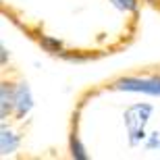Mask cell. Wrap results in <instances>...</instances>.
I'll return each mask as SVG.
<instances>
[{
	"label": "cell",
	"instance_id": "cell-1",
	"mask_svg": "<svg viewBox=\"0 0 160 160\" xmlns=\"http://www.w3.org/2000/svg\"><path fill=\"white\" fill-rule=\"evenodd\" d=\"M152 112H154V108L150 104H135L125 112V127L129 131V142L133 146H137L146 137V125H148Z\"/></svg>",
	"mask_w": 160,
	"mask_h": 160
},
{
	"label": "cell",
	"instance_id": "cell-9",
	"mask_svg": "<svg viewBox=\"0 0 160 160\" xmlns=\"http://www.w3.org/2000/svg\"><path fill=\"white\" fill-rule=\"evenodd\" d=\"M0 58H2V62H6V48H2V54H0Z\"/></svg>",
	"mask_w": 160,
	"mask_h": 160
},
{
	"label": "cell",
	"instance_id": "cell-7",
	"mask_svg": "<svg viewBox=\"0 0 160 160\" xmlns=\"http://www.w3.org/2000/svg\"><path fill=\"white\" fill-rule=\"evenodd\" d=\"M71 154H73V158H77V160H85L88 158V152H85V148H83V143L79 142L77 135L71 137Z\"/></svg>",
	"mask_w": 160,
	"mask_h": 160
},
{
	"label": "cell",
	"instance_id": "cell-10",
	"mask_svg": "<svg viewBox=\"0 0 160 160\" xmlns=\"http://www.w3.org/2000/svg\"><path fill=\"white\" fill-rule=\"evenodd\" d=\"M148 2H152V0H148Z\"/></svg>",
	"mask_w": 160,
	"mask_h": 160
},
{
	"label": "cell",
	"instance_id": "cell-8",
	"mask_svg": "<svg viewBox=\"0 0 160 160\" xmlns=\"http://www.w3.org/2000/svg\"><path fill=\"white\" fill-rule=\"evenodd\" d=\"M114 8H119L123 12H133L137 11V0H110Z\"/></svg>",
	"mask_w": 160,
	"mask_h": 160
},
{
	"label": "cell",
	"instance_id": "cell-6",
	"mask_svg": "<svg viewBox=\"0 0 160 160\" xmlns=\"http://www.w3.org/2000/svg\"><path fill=\"white\" fill-rule=\"evenodd\" d=\"M40 46L46 50V52H52V54H62L65 48H62V42L56 40L52 36H42L40 38Z\"/></svg>",
	"mask_w": 160,
	"mask_h": 160
},
{
	"label": "cell",
	"instance_id": "cell-2",
	"mask_svg": "<svg viewBox=\"0 0 160 160\" xmlns=\"http://www.w3.org/2000/svg\"><path fill=\"white\" fill-rule=\"evenodd\" d=\"M114 89L121 92H137L160 98V77H121L114 81Z\"/></svg>",
	"mask_w": 160,
	"mask_h": 160
},
{
	"label": "cell",
	"instance_id": "cell-3",
	"mask_svg": "<svg viewBox=\"0 0 160 160\" xmlns=\"http://www.w3.org/2000/svg\"><path fill=\"white\" fill-rule=\"evenodd\" d=\"M31 106H33V98H31L29 88L25 83L12 85V112L21 119L31 110Z\"/></svg>",
	"mask_w": 160,
	"mask_h": 160
},
{
	"label": "cell",
	"instance_id": "cell-5",
	"mask_svg": "<svg viewBox=\"0 0 160 160\" xmlns=\"http://www.w3.org/2000/svg\"><path fill=\"white\" fill-rule=\"evenodd\" d=\"M11 110H12V88L8 83H2V88H0V114H2V119Z\"/></svg>",
	"mask_w": 160,
	"mask_h": 160
},
{
	"label": "cell",
	"instance_id": "cell-4",
	"mask_svg": "<svg viewBox=\"0 0 160 160\" xmlns=\"http://www.w3.org/2000/svg\"><path fill=\"white\" fill-rule=\"evenodd\" d=\"M17 148H19L17 135H15L11 129L2 127V131H0V150H2V156L15 154V152H17Z\"/></svg>",
	"mask_w": 160,
	"mask_h": 160
}]
</instances>
